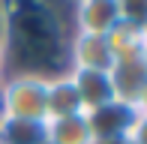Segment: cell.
<instances>
[{
    "label": "cell",
    "instance_id": "obj_1",
    "mask_svg": "<svg viewBox=\"0 0 147 144\" xmlns=\"http://www.w3.org/2000/svg\"><path fill=\"white\" fill-rule=\"evenodd\" d=\"M66 36L69 21L60 18L51 3L27 0L12 6L6 0V60L9 72H66Z\"/></svg>",
    "mask_w": 147,
    "mask_h": 144
},
{
    "label": "cell",
    "instance_id": "obj_2",
    "mask_svg": "<svg viewBox=\"0 0 147 144\" xmlns=\"http://www.w3.org/2000/svg\"><path fill=\"white\" fill-rule=\"evenodd\" d=\"M0 114L3 120L45 123L48 120V75L6 72V78L0 81Z\"/></svg>",
    "mask_w": 147,
    "mask_h": 144
},
{
    "label": "cell",
    "instance_id": "obj_3",
    "mask_svg": "<svg viewBox=\"0 0 147 144\" xmlns=\"http://www.w3.org/2000/svg\"><path fill=\"white\" fill-rule=\"evenodd\" d=\"M114 57L105 36L69 30L66 36V72H108Z\"/></svg>",
    "mask_w": 147,
    "mask_h": 144
},
{
    "label": "cell",
    "instance_id": "obj_4",
    "mask_svg": "<svg viewBox=\"0 0 147 144\" xmlns=\"http://www.w3.org/2000/svg\"><path fill=\"white\" fill-rule=\"evenodd\" d=\"M66 18H69V30L96 36H108L120 21L114 0H69Z\"/></svg>",
    "mask_w": 147,
    "mask_h": 144
},
{
    "label": "cell",
    "instance_id": "obj_5",
    "mask_svg": "<svg viewBox=\"0 0 147 144\" xmlns=\"http://www.w3.org/2000/svg\"><path fill=\"white\" fill-rule=\"evenodd\" d=\"M87 117V126L93 135V144H108V141H126L132 123H135V111L132 105H123V102H108V105L90 111Z\"/></svg>",
    "mask_w": 147,
    "mask_h": 144
},
{
    "label": "cell",
    "instance_id": "obj_6",
    "mask_svg": "<svg viewBox=\"0 0 147 144\" xmlns=\"http://www.w3.org/2000/svg\"><path fill=\"white\" fill-rule=\"evenodd\" d=\"M111 87H114V99L123 105H135V99L147 87V57L135 54L126 60H114L108 69Z\"/></svg>",
    "mask_w": 147,
    "mask_h": 144
},
{
    "label": "cell",
    "instance_id": "obj_7",
    "mask_svg": "<svg viewBox=\"0 0 147 144\" xmlns=\"http://www.w3.org/2000/svg\"><path fill=\"white\" fill-rule=\"evenodd\" d=\"M69 75H72V84H75V90H78V99H81L84 114L108 105V102H117L108 72H69Z\"/></svg>",
    "mask_w": 147,
    "mask_h": 144
},
{
    "label": "cell",
    "instance_id": "obj_8",
    "mask_svg": "<svg viewBox=\"0 0 147 144\" xmlns=\"http://www.w3.org/2000/svg\"><path fill=\"white\" fill-rule=\"evenodd\" d=\"M72 114H84L78 90L72 84V75L69 72L48 75V120H54V117H72Z\"/></svg>",
    "mask_w": 147,
    "mask_h": 144
},
{
    "label": "cell",
    "instance_id": "obj_9",
    "mask_svg": "<svg viewBox=\"0 0 147 144\" xmlns=\"http://www.w3.org/2000/svg\"><path fill=\"white\" fill-rule=\"evenodd\" d=\"M42 144H93L90 126L84 114L54 117L42 123Z\"/></svg>",
    "mask_w": 147,
    "mask_h": 144
},
{
    "label": "cell",
    "instance_id": "obj_10",
    "mask_svg": "<svg viewBox=\"0 0 147 144\" xmlns=\"http://www.w3.org/2000/svg\"><path fill=\"white\" fill-rule=\"evenodd\" d=\"M105 42H108L114 60H126V57L141 54V36H138V27H129V24H120L117 21V27L105 36Z\"/></svg>",
    "mask_w": 147,
    "mask_h": 144
},
{
    "label": "cell",
    "instance_id": "obj_11",
    "mask_svg": "<svg viewBox=\"0 0 147 144\" xmlns=\"http://www.w3.org/2000/svg\"><path fill=\"white\" fill-rule=\"evenodd\" d=\"M0 144H42V123L0 120Z\"/></svg>",
    "mask_w": 147,
    "mask_h": 144
},
{
    "label": "cell",
    "instance_id": "obj_12",
    "mask_svg": "<svg viewBox=\"0 0 147 144\" xmlns=\"http://www.w3.org/2000/svg\"><path fill=\"white\" fill-rule=\"evenodd\" d=\"M114 6H117L120 24H129L138 30L147 24V0H114Z\"/></svg>",
    "mask_w": 147,
    "mask_h": 144
},
{
    "label": "cell",
    "instance_id": "obj_13",
    "mask_svg": "<svg viewBox=\"0 0 147 144\" xmlns=\"http://www.w3.org/2000/svg\"><path fill=\"white\" fill-rule=\"evenodd\" d=\"M126 144H147V117H135L129 135H126Z\"/></svg>",
    "mask_w": 147,
    "mask_h": 144
},
{
    "label": "cell",
    "instance_id": "obj_14",
    "mask_svg": "<svg viewBox=\"0 0 147 144\" xmlns=\"http://www.w3.org/2000/svg\"><path fill=\"white\" fill-rule=\"evenodd\" d=\"M132 111H135L138 117H147V87L141 90V96L135 99V105H132Z\"/></svg>",
    "mask_w": 147,
    "mask_h": 144
},
{
    "label": "cell",
    "instance_id": "obj_15",
    "mask_svg": "<svg viewBox=\"0 0 147 144\" xmlns=\"http://www.w3.org/2000/svg\"><path fill=\"white\" fill-rule=\"evenodd\" d=\"M6 72H9V60H6V48H3V42H0V81L6 78Z\"/></svg>",
    "mask_w": 147,
    "mask_h": 144
},
{
    "label": "cell",
    "instance_id": "obj_16",
    "mask_svg": "<svg viewBox=\"0 0 147 144\" xmlns=\"http://www.w3.org/2000/svg\"><path fill=\"white\" fill-rule=\"evenodd\" d=\"M138 36H141V54L147 57V24H144L141 30H138Z\"/></svg>",
    "mask_w": 147,
    "mask_h": 144
},
{
    "label": "cell",
    "instance_id": "obj_17",
    "mask_svg": "<svg viewBox=\"0 0 147 144\" xmlns=\"http://www.w3.org/2000/svg\"><path fill=\"white\" fill-rule=\"evenodd\" d=\"M108 144H126V141H108Z\"/></svg>",
    "mask_w": 147,
    "mask_h": 144
},
{
    "label": "cell",
    "instance_id": "obj_18",
    "mask_svg": "<svg viewBox=\"0 0 147 144\" xmlns=\"http://www.w3.org/2000/svg\"><path fill=\"white\" fill-rule=\"evenodd\" d=\"M0 120H3V114H0Z\"/></svg>",
    "mask_w": 147,
    "mask_h": 144
}]
</instances>
